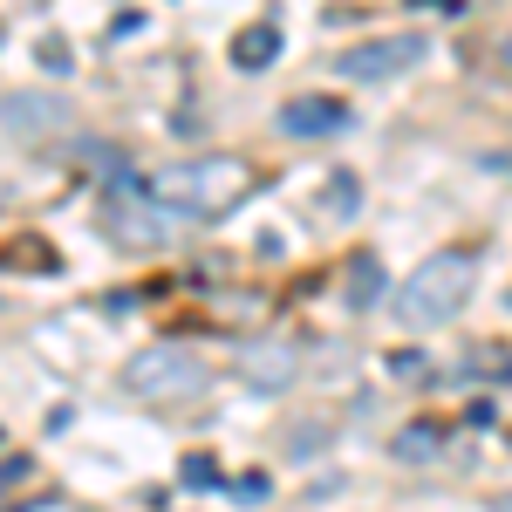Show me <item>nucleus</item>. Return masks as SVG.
<instances>
[{
  "label": "nucleus",
  "mask_w": 512,
  "mask_h": 512,
  "mask_svg": "<svg viewBox=\"0 0 512 512\" xmlns=\"http://www.w3.org/2000/svg\"><path fill=\"white\" fill-rule=\"evenodd\" d=\"M472 274H478V260L458 253V246L417 260V267L403 274V287L390 294L396 321H403V328H437V321H451L458 308H465V294H472Z\"/></svg>",
  "instance_id": "obj_1"
},
{
  "label": "nucleus",
  "mask_w": 512,
  "mask_h": 512,
  "mask_svg": "<svg viewBox=\"0 0 512 512\" xmlns=\"http://www.w3.org/2000/svg\"><path fill=\"white\" fill-rule=\"evenodd\" d=\"M246 185H253V171L239 158H226V151H205V158L178 164V171H164L151 192L178 212V219H219V212H233L239 198H246Z\"/></svg>",
  "instance_id": "obj_2"
},
{
  "label": "nucleus",
  "mask_w": 512,
  "mask_h": 512,
  "mask_svg": "<svg viewBox=\"0 0 512 512\" xmlns=\"http://www.w3.org/2000/svg\"><path fill=\"white\" fill-rule=\"evenodd\" d=\"M212 383V369H205V355L185 349V342H151V349H137L123 362V390L130 396H151V403H171V396H198Z\"/></svg>",
  "instance_id": "obj_3"
},
{
  "label": "nucleus",
  "mask_w": 512,
  "mask_h": 512,
  "mask_svg": "<svg viewBox=\"0 0 512 512\" xmlns=\"http://www.w3.org/2000/svg\"><path fill=\"white\" fill-rule=\"evenodd\" d=\"M103 226H110V239H123V246H164L185 219H178L151 185H130V178H123V185H110V198H103Z\"/></svg>",
  "instance_id": "obj_4"
},
{
  "label": "nucleus",
  "mask_w": 512,
  "mask_h": 512,
  "mask_svg": "<svg viewBox=\"0 0 512 512\" xmlns=\"http://www.w3.org/2000/svg\"><path fill=\"white\" fill-rule=\"evenodd\" d=\"M0 123H7L21 144H48V137H62V130L76 123V103L55 96V89H7V96H0Z\"/></svg>",
  "instance_id": "obj_5"
},
{
  "label": "nucleus",
  "mask_w": 512,
  "mask_h": 512,
  "mask_svg": "<svg viewBox=\"0 0 512 512\" xmlns=\"http://www.w3.org/2000/svg\"><path fill=\"white\" fill-rule=\"evenodd\" d=\"M417 55H424V35H417V28L369 35V41H355L349 55H342V76H349V82H390L396 69H410Z\"/></svg>",
  "instance_id": "obj_6"
},
{
  "label": "nucleus",
  "mask_w": 512,
  "mask_h": 512,
  "mask_svg": "<svg viewBox=\"0 0 512 512\" xmlns=\"http://www.w3.org/2000/svg\"><path fill=\"white\" fill-rule=\"evenodd\" d=\"M294 369H301V355H294V342H280V335H260V342L239 349V376H246L260 396L294 390Z\"/></svg>",
  "instance_id": "obj_7"
},
{
  "label": "nucleus",
  "mask_w": 512,
  "mask_h": 512,
  "mask_svg": "<svg viewBox=\"0 0 512 512\" xmlns=\"http://www.w3.org/2000/svg\"><path fill=\"white\" fill-rule=\"evenodd\" d=\"M349 123V103L342 96H287L280 103V130L287 137H335Z\"/></svg>",
  "instance_id": "obj_8"
},
{
  "label": "nucleus",
  "mask_w": 512,
  "mask_h": 512,
  "mask_svg": "<svg viewBox=\"0 0 512 512\" xmlns=\"http://www.w3.org/2000/svg\"><path fill=\"white\" fill-rule=\"evenodd\" d=\"M274 55H280V28L274 21H246L233 35V62L239 69H274Z\"/></svg>",
  "instance_id": "obj_9"
},
{
  "label": "nucleus",
  "mask_w": 512,
  "mask_h": 512,
  "mask_svg": "<svg viewBox=\"0 0 512 512\" xmlns=\"http://www.w3.org/2000/svg\"><path fill=\"white\" fill-rule=\"evenodd\" d=\"M396 458H410V465L437 458V424H410V431H396Z\"/></svg>",
  "instance_id": "obj_10"
},
{
  "label": "nucleus",
  "mask_w": 512,
  "mask_h": 512,
  "mask_svg": "<svg viewBox=\"0 0 512 512\" xmlns=\"http://www.w3.org/2000/svg\"><path fill=\"white\" fill-rule=\"evenodd\" d=\"M383 287H376V260H355V287H349V308H369Z\"/></svg>",
  "instance_id": "obj_11"
},
{
  "label": "nucleus",
  "mask_w": 512,
  "mask_h": 512,
  "mask_svg": "<svg viewBox=\"0 0 512 512\" xmlns=\"http://www.w3.org/2000/svg\"><path fill=\"white\" fill-rule=\"evenodd\" d=\"M328 205H335V212H355V205H362V185H355L349 171H342V178L328 185Z\"/></svg>",
  "instance_id": "obj_12"
},
{
  "label": "nucleus",
  "mask_w": 512,
  "mask_h": 512,
  "mask_svg": "<svg viewBox=\"0 0 512 512\" xmlns=\"http://www.w3.org/2000/svg\"><path fill=\"white\" fill-rule=\"evenodd\" d=\"M315 437H328V424H321V417H315V424H301V431L287 437V444H294V451H301V458H315V451H321Z\"/></svg>",
  "instance_id": "obj_13"
},
{
  "label": "nucleus",
  "mask_w": 512,
  "mask_h": 512,
  "mask_svg": "<svg viewBox=\"0 0 512 512\" xmlns=\"http://www.w3.org/2000/svg\"><path fill=\"white\" fill-rule=\"evenodd\" d=\"M233 492H239V506H260V499H267V472H246Z\"/></svg>",
  "instance_id": "obj_14"
},
{
  "label": "nucleus",
  "mask_w": 512,
  "mask_h": 512,
  "mask_svg": "<svg viewBox=\"0 0 512 512\" xmlns=\"http://www.w3.org/2000/svg\"><path fill=\"white\" fill-rule=\"evenodd\" d=\"M499 512H512V492H506V499H499Z\"/></svg>",
  "instance_id": "obj_15"
}]
</instances>
